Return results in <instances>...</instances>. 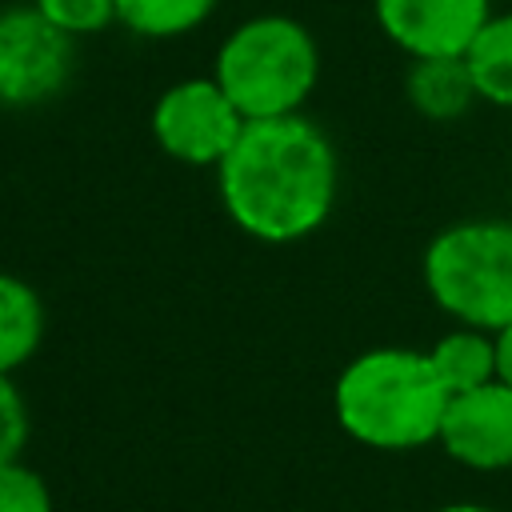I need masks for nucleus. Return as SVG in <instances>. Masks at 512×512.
Returning <instances> with one entry per match:
<instances>
[{"label": "nucleus", "instance_id": "1", "mask_svg": "<svg viewBox=\"0 0 512 512\" xmlns=\"http://www.w3.org/2000/svg\"><path fill=\"white\" fill-rule=\"evenodd\" d=\"M216 188L240 232L292 244L312 236L336 204V148L304 112L248 120L216 164Z\"/></svg>", "mask_w": 512, "mask_h": 512}, {"label": "nucleus", "instance_id": "2", "mask_svg": "<svg viewBox=\"0 0 512 512\" xmlns=\"http://www.w3.org/2000/svg\"><path fill=\"white\" fill-rule=\"evenodd\" d=\"M448 408L432 356L416 348H368L348 360L332 388L336 424L368 448L412 452L436 444Z\"/></svg>", "mask_w": 512, "mask_h": 512}, {"label": "nucleus", "instance_id": "3", "mask_svg": "<svg viewBox=\"0 0 512 512\" xmlns=\"http://www.w3.org/2000/svg\"><path fill=\"white\" fill-rule=\"evenodd\" d=\"M212 76L244 120L288 116L304 108L320 80V48L300 20L260 12L224 36Z\"/></svg>", "mask_w": 512, "mask_h": 512}, {"label": "nucleus", "instance_id": "4", "mask_svg": "<svg viewBox=\"0 0 512 512\" xmlns=\"http://www.w3.org/2000/svg\"><path fill=\"white\" fill-rule=\"evenodd\" d=\"M424 288L460 324L496 332L512 320V220H464L424 248Z\"/></svg>", "mask_w": 512, "mask_h": 512}, {"label": "nucleus", "instance_id": "5", "mask_svg": "<svg viewBox=\"0 0 512 512\" xmlns=\"http://www.w3.org/2000/svg\"><path fill=\"white\" fill-rule=\"evenodd\" d=\"M244 112L220 88L216 76H188L164 88L152 104V136L156 144L192 168H216L236 136L244 132Z\"/></svg>", "mask_w": 512, "mask_h": 512}, {"label": "nucleus", "instance_id": "6", "mask_svg": "<svg viewBox=\"0 0 512 512\" xmlns=\"http://www.w3.org/2000/svg\"><path fill=\"white\" fill-rule=\"evenodd\" d=\"M76 36L56 28L32 4L0 12V104L32 108L56 96L76 68Z\"/></svg>", "mask_w": 512, "mask_h": 512}, {"label": "nucleus", "instance_id": "7", "mask_svg": "<svg viewBox=\"0 0 512 512\" xmlns=\"http://www.w3.org/2000/svg\"><path fill=\"white\" fill-rule=\"evenodd\" d=\"M436 444L472 472L512 468V388L488 380L468 392H452Z\"/></svg>", "mask_w": 512, "mask_h": 512}, {"label": "nucleus", "instance_id": "8", "mask_svg": "<svg viewBox=\"0 0 512 512\" xmlns=\"http://www.w3.org/2000/svg\"><path fill=\"white\" fill-rule=\"evenodd\" d=\"M380 32L412 60L464 56L492 0H372Z\"/></svg>", "mask_w": 512, "mask_h": 512}, {"label": "nucleus", "instance_id": "9", "mask_svg": "<svg viewBox=\"0 0 512 512\" xmlns=\"http://www.w3.org/2000/svg\"><path fill=\"white\" fill-rule=\"evenodd\" d=\"M408 100L428 120H460L480 96L464 56H428L408 68Z\"/></svg>", "mask_w": 512, "mask_h": 512}, {"label": "nucleus", "instance_id": "10", "mask_svg": "<svg viewBox=\"0 0 512 512\" xmlns=\"http://www.w3.org/2000/svg\"><path fill=\"white\" fill-rule=\"evenodd\" d=\"M44 340V300L16 272H0V372H16Z\"/></svg>", "mask_w": 512, "mask_h": 512}, {"label": "nucleus", "instance_id": "11", "mask_svg": "<svg viewBox=\"0 0 512 512\" xmlns=\"http://www.w3.org/2000/svg\"><path fill=\"white\" fill-rule=\"evenodd\" d=\"M428 356H432V368H436L440 384L448 388V396L496 380V336L484 328L460 324V328L444 332L428 348Z\"/></svg>", "mask_w": 512, "mask_h": 512}, {"label": "nucleus", "instance_id": "12", "mask_svg": "<svg viewBox=\"0 0 512 512\" xmlns=\"http://www.w3.org/2000/svg\"><path fill=\"white\" fill-rule=\"evenodd\" d=\"M476 96L496 108H512V12H492L464 52Z\"/></svg>", "mask_w": 512, "mask_h": 512}, {"label": "nucleus", "instance_id": "13", "mask_svg": "<svg viewBox=\"0 0 512 512\" xmlns=\"http://www.w3.org/2000/svg\"><path fill=\"white\" fill-rule=\"evenodd\" d=\"M212 8L216 0H116V24L148 40H168L200 28Z\"/></svg>", "mask_w": 512, "mask_h": 512}, {"label": "nucleus", "instance_id": "14", "mask_svg": "<svg viewBox=\"0 0 512 512\" xmlns=\"http://www.w3.org/2000/svg\"><path fill=\"white\" fill-rule=\"evenodd\" d=\"M0 512H52L48 480L24 460L0 464Z\"/></svg>", "mask_w": 512, "mask_h": 512}, {"label": "nucleus", "instance_id": "15", "mask_svg": "<svg viewBox=\"0 0 512 512\" xmlns=\"http://www.w3.org/2000/svg\"><path fill=\"white\" fill-rule=\"evenodd\" d=\"M32 8L68 36H92L116 24V0H32Z\"/></svg>", "mask_w": 512, "mask_h": 512}, {"label": "nucleus", "instance_id": "16", "mask_svg": "<svg viewBox=\"0 0 512 512\" xmlns=\"http://www.w3.org/2000/svg\"><path fill=\"white\" fill-rule=\"evenodd\" d=\"M24 444H28V408L12 372H0V464L20 460Z\"/></svg>", "mask_w": 512, "mask_h": 512}, {"label": "nucleus", "instance_id": "17", "mask_svg": "<svg viewBox=\"0 0 512 512\" xmlns=\"http://www.w3.org/2000/svg\"><path fill=\"white\" fill-rule=\"evenodd\" d=\"M496 336V380L512 388V320L492 332Z\"/></svg>", "mask_w": 512, "mask_h": 512}, {"label": "nucleus", "instance_id": "18", "mask_svg": "<svg viewBox=\"0 0 512 512\" xmlns=\"http://www.w3.org/2000/svg\"><path fill=\"white\" fill-rule=\"evenodd\" d=\"M436 512H496V508H484V504H444Z\"/></svg>", "mask_w": 512, "mask_h": 512}]
</instances>
